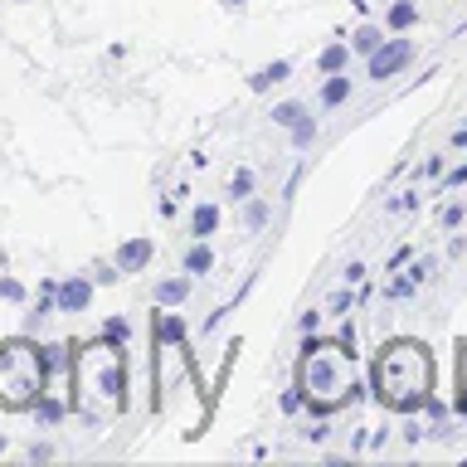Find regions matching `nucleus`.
<instances>
[{
    "label": "nucleus",
    "mask_w": 467,
    "mask_h": 467,
    "mask_svg": "<svg viewBox=\"0 0 467 467\" xmlns=\"http://www.w3.org/2000/svg\"><path fill=\"white\" fill-rule=\"evenodd\" d=\"M375 400L394 409V414H409V409L433 400V356L429 346L419 341H389L375 356Z\"/></svg>",
    "instance_id": "obj_1"
},
{
    "label": "nucleus",
    "mask_w": 467,
    "mask_h": 467,
    "mask_svg": "<svg viewBox=\"0 0 467 467\" xmlns=\"http://www.w3.org/2000/svg\"><path fill=\"white\" fill-rule=\"evenodd\" d=\"M297 389L317 414H331L346 400H356V350H346V341H306Z\"/></svg>",
    "instance_id": "obj_2"
},
{
    "label": "nucleus",
    "mask_w": 467,
    "mask_h": 467,
    "mask_svg": "<svg viewBox=\"0 0 467 467\" xmlns=\"http://www.w3.org/2000/svg\"><path fill=\"white\" fill-rule=\"evenodd\" d=\"M73 409H83L93 419V400H102V419L127 409V360L122 341L117 346H88L73 356Z\"/></svg>",
    "instance_id": "obj_3"
},
{
    "label": "nucleus",
    "mask_w": 467,
    "mask_h": 467,
    "mask_svg": "<svg viewBox=\"0 0 467 467\" xmlns=\"http://www.w3.org/2000/svg\"><path fill=\"white\" fill-rule=\"evenodd\" d=\"M44 385H49V370H44L39 346H29V341L0 346V409H10V414L35 409Z\"/></svg>",
    "instance_id": "obj_4"
},
{
    "label": "nucleus",
    "mask_w": 467,
    "mask_h": 467,
    "mask_svg": "<svg viewBox=\"0 0 467 467\" xmlns=\"http://www.w3.org/2000/svg\"><path fill=\"white\" fill-rule=\"evenodd\" d=\"M409 58H414V44L409 39H389V44H379V49L370 54V78H394Z\"/></svg>",
    "instance_id": "obj_5"
},
{
    "label": "nucleus",
    "mask_w": 467,
    "mask_h": 467,
    "mask_svg": "<svg viewBox=\"0 0 467 467\" xmlns=\"http://www.w3.org/2000/svg\"><path fill=\"white\" fill-rule=\"evenodd\" d=\"M54 302H58V312H83L88 302H93V283H88V277H64V283H58V292H54Z\"/></svg>",
    "instance_id": "obj_6"
},
{
    "label": "nucleus",
    "mask_w": 467,
    "mask_h": 467,
    "mask_svg": "<svg viewBox=\"0 0 467 467\" xmlns=\"http://www.w3.org/2000/svg\"><path fill=\"white\" fill-rule=\"evenodd\" d=\"M112 263H117V273H122V277L127 273H141L146 263H151V239H127L122 248H117Z\"/></svg>",
    "instance_id": "obj_7"
},
{
    "label": "nucleus",
    "mask_w": 467,
    "mask_h": 467,
    "mask_svg": "<svg viewBox=\"0 0 467 467\" xmlns=\"http://www.w3.org/2000/svg\"><path fill=\"white\" fill-rule=\"evenodd\" d=\"M214 268V254H210V244H204V239H195V244H190L185 248V273H210Z\"/></svg>",
    "instance_id": "obj_8"
},
{
    "label": "nucleus",
    "mask_w": 467,
    "mask_h": 467,
    "mask_svg": "<svg viewBox=\"0 0 467 467\" xmlns=\"http://www.w3.org/2000/svg\"><path fill=\"white\" fill-rule=\"evenodd\" d=\"M185 292H190V277H166V283H156V302L175 306V302H185Z\"/></svg>",
    "instance_id": "obj_9"
},
{
    "label": "nucleus",
    "mask_w": 467,
    "mask_h": 467,
    "mask_svg": "<svg viewBox=\"0 0 467 467\" xmlns=\"http://www.w3.org/2000/svg\"><path fill=\"white\" fill-rule=\"evenodd\" d=\"M219 224V210L214 204H195V214H190V229H195V239H210Z\"/></svg>",
    "instance_id": "obj_10"
},
{
    "label": "nucleus",
    "mask_w": 467,
    "mask_h": 467,
    "mask_svg": "<svg viewBox=\"0 0 467 467\" xmlns=\"http://www.w3.org/2000/svg\"><path fill=\"white\" fill-rule=\"evenodd\" d=\"M181 336H185V321L175 317V312H161V317H156V341L175 346V341H181Z\"/></svg>",
    "instance_id": "obj_11"
},
{
    "label": "nucleus",
    "mask_w": 467,
    "mask_h": 467,
    "mask_svg": "<svg viewBox=\"0 0 467 467\" xmlns=\"http://www.w3.org/2000/svg\"><path fill=\"white\" fill-rule=\"evenodd\" d=\"M287 73H292V64H268V68H258V73H254V78H248V83H254V88H258V93H263V88H273V83H283V78H287Z\"/></svg>",
    "instance_id": "obj_12"
},
{
    "label": "nucleus",
    "mask_w": 467,
    "mask_h": 467,
    "mask_svg": "<svg viewBox=\"0 0 467 467\" xmlns=\"http://www.w3.org/2000/svg\"><path fill=\"white\" fill-rule=\"evenodd\" d=\"M35 419H39V423H58V419H64V404H58L49 389H44L39 404H35Z\"/></svg>",
    "instance_id": "obj_13"
},
{
    "label": "nucleus",
    "mask_w": 467,
    "mask_h": 467,
    "mask_svg": "<svg viewBox=\"0 0 467 467\" xmlns=\"http://www.w3.org/2000/svg\"><path fill=\"white\" fill-rule=\"evenodd\" d=\"M346 98H350V78H331L321 88V102H327V108H336V102H346Z\"/></svg>",
    "instance_id": "obj_14"
},
{
    "label": "nucleus",
    "mask_w": 467,
    "mask_h": 467,
    "mask_svg": "<svg viewBox=\"0 0 467 467\" xmlns=\"http://www.w3.org/2000/svg\"><path fill=\"white\" fill-rule=\"evenodd\" d=\"M302 117H306L302 102H283V108H273V122H277V127H297Z\"/></svg>",
    "instance_id": "obj_15"
},
{
    "label": "nucleus",
    "mask_w": 467,
    "mask_h": 467,
    "mask_svg": "<svg viewBox=\"0 0 467 467\" xmlns=\"http://www.w3.org/2000/svg\"><path fill=\"white\" fill-rule=\"evenodd\" d=\"M350 44H356L360 54H375L385 39H379V29H375V25H365V29H356V39H350Z\"/></svg>",
    "instance_id": "obj_16"
},
{
    "label": "nucleus",
    "mask_w": 467,
    "mask_h": 467,
    "mask_svg": "<svg viewBox=\"0 0 467 467\" xmlns=\"http://www.w3.org/2000/svg\"><path fill=\"white\" fill-rule=\"evenodd\" d=\"M414 20H419L414 5H404V0H400V5H389V29H409Z\"/></svg>",
    "instance_id": "obj_17"
},
{
    "label": "nucleus",
    "mask_w": 467,
    "mask_h": 467,
    "mask_svg": "<svg viewBox=\"0 0 467 467\" xmlns=\"http://www.w3.org/2000/svg\"><path fill=\"white\" fill-rule=\"evenodd\" d=\"M248 190H254V171H234L229 175V195L234 200H248Z\"/></svg>",
    "instance_id": "obj_18"
},
{
    "label": "nucleus",
    "mask_w": 467,
    "mask_h": 467,
    "mask_svg": "<svg viewBox=\"0 0 467 467\" xmlns=\"http://www.w3.org/2000/svg\"><path fill=\"white\" fill-rule=\"evenodd\" d=\"M346 58H350V49H346V44H331V49L321 54V68H327V73H336V68H346Z\"/></svg>",
    "instance_id": "obj_19"
},
{
    "label": "nucleus",
    "mask_w": 467,
    "mask_h": 467,
    "mask_svg": "<svg viewBox=\"0 0 467 467\" xmlns=\"http://www.w3.org/2000/svg\"><path fill=\"white\" fill-rule=\"evenodd\" d=\"M102 336H108V341H127V336H131L127 317H108V321H102Z\"/></svg>",
    "instance_id": "obj_20"
},
{
    "label": "nucleus",
    "mask_w": 467,
    "mask_h": 467,
    "mask_svg": "<svg viewBox=\"0 0 467 467\" xmlns=\"http://www.w3.org/2000/svg\"><path fill=\"white\" fill-rule=\"evenodd\" d=\"M263 224H268V204L254 200V204H248V229H263Z\"/></svg>",
    "instance_id": "obj_21"
},
{
    "label": "nucleus",
    "mask_w": 467,
    "mask_h": 467,
    "mask_svg": "<svg viewBox=\"0 0 467 467\" xmlns=\"http://www.w3.org/2000/svg\"><path fill=\"white\" fill-rule=\"evenodd\" d=\"M317 137V127H312V117H302V122L297 127H292V141H297V146H306V141H312Z\"/></svg>",
    "instance_id": "obj_22"
},
{
    "label": "nucleus",
    "mask_w": 467,
    "mask_h": 467,
    "mask_svg": "<svg viewBox=\"0 0 467 467\" xmlns=\"http://www.w3.org/2000/svg\"><path fill=\"white\" fill-rule=\"evenodd\" d=\"M0 297H5V302H20V297H25V287L15 283V277H0Z\"/></svg>",
    "instance_id": "obj_23"
},
{
    "label": "nucleus",
    "mask_w": 467,
    "mask_h": 467,
    "mask_svg": "<svg viewBox=\"0 0 467 467\" xmlns=\"http://www.w3.org/2000/svg\"><path fill=\"white\" fill-rule=\"evenodd\" d=\"M458 389H467V346L458 350Z\"/></svg>",
    "instance_id": "obj_24"
},
{
    "label": "nucleus",
    "mask_w": 467,
    "mask_h": 467,
    "mask_svg": "<svg viewBox=\"0 0 467 467\" xmlns=\"http://www.w3.org/2000/svg\"><path fill=\"white\" fill-rule=\"evenodd\" d=\"M448 185H467V166H458V171H452V175H448Z\"/></svg>",
    "instance_id": "obj_25"
},
{
    "label": "nucleus",
    "mask_w": 467,
    "mask_h": 467,
    "mask_svg": "<svg viewBox=\"0 0 467 467\" xmlns=\"http://www.w3.org/2000/svg\"><path fill=\"white\" fill-rule=\"evenodd\" d=\"M224 5H229V10H239V5H244V0H224Z\"/></svg>",
    "instance_id": "obj_26"
},
{
    "label": "nucleus",
    "mask_w": 467,
    "mask_h": 467,
    "mask_svg": "<svg viewBox=\"0 0 467 467\" xmlns=\"http://www.w3.org/2000/svg\"><path fill=\"white\" fill-rule=\"evenodd\" d=\"M0 452H5V433H0Z\"/></svg>",
    "instance_id": "obj_27"
}]
</instances>
